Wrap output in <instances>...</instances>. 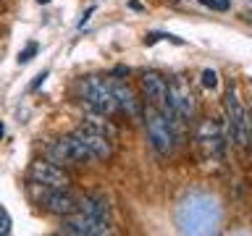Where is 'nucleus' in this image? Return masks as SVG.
Wrapping results in <instances>:
<instances>
[{"mask_svg":"<svg viewBox=\"0 0 252 236\" xmlns=\"http://www.w3.org/2000/svg\"><path fill=\"white\" fill-rule=\"evenodd\" d=\"M181 234H216L220 226V205L213 194L189 192L176 210Z\"/></svg>","mask_w":252,"mask_h":236,"instance_id":"f257e3e1","label":"nucleus"},{"mask_svg":"<svg viewBox=\"0 0 252 236\" xmlns=\"http://www.w3.org/2000/svg\"><path fill=\"white\" fill-rule=\"evenodd\" d=\"M142 121H145L147 139H150V145H153V149L160 157H171L173 149H176L179 134H176V129H173V123L168 121V116H165L160 108L145 105V110H142Z\"/></svg>","mask_w":252,"mask_h":236,"instance_id":"f03ea898","label":"nucleus"},{"mask_svg":"<svg viewBox=\"0 0 252 236\" xmlns=\"http://www.w3.org/2000/svg\"><path fill=\"white\" fill-rule=\"evenodd\" d=\"M76 89H79V97H82V102L87 105V110L108 116V118L118 113V102H116L113 87H110V79L84 76V79H79Z\"/></svg>","mask_w":252,"mask_h":236,"instance_id":"7ed1b4c3","label":"nucleus"},{"mask_svg":"<svg viewBox=\"0 0 252 236\" xmlns=\"http://www.w3.org/2000/svg\"><path fill=\"white\" fill-rule=\"evenodd\" d=\"M27 192H29L34 205H39L45 212L58 215V218L71 215V212H76V207H79V197L71 194L68 189H55V186H42V184L27 181Z\"/></svg>","mask_w":252,"mask_h":236,"instance_id":"20e7f679","label":"nucleus"},{"mask_svg":"<svg viewBox=\"0 0 252 236\" xmlns=\"http://www.w3.org/2000/svg\"><path fill=\"white\" fill-rule=\"evenodd\" d=\"M194 142H197V149L205 160L216 163V160H223L226 155V137L220 131V123L213 121V118H205V121L197 123L194 129Z\"/></svg>","mask_w":252,"mask_h":236,"instance_id":"39448f33","label":"nucleus"},{"mask_svg":"<svg viewBox=\"0 0 252 236\" xmlns=\"http://www.w3.org/2000/svg\"><path fill=\"white\" fill-rule=\"evenodd\" d=\"M74 137L84 145V149L90 152L92 160H108L113 155V145H116V134H110L105 129H97L92 123H79L74 129Z\"/></svg>","mask_w":252,"mask_h":236,"instance_id":"423d86ee","label":"nucleus"},{"mask_svg":"<svg viewBox=\"0 0 252 236\" xmlns=\"http://www.w3.org/2000/svg\"><path fill=\"white\" fill-rule=\"evenodd\" d=\"M165 108H171L184 123H189L194 118V113H197V97H194L192 87H189V82L184 76L168 79V102H165Z\"/></svg>","mask_w":252,"mask_h":236,"instance_id":"0eeeda50","label":"nucleus"},{"mask_svg":"<svg viewBox=\"0 0 252 236\" xmlns=\"http://www.w3.org/2000/svg\"><path fill=\"white\" fill-rule=\"evenodd\" d=\"M47 157L58 165H87V163H92L90 152H87L84 145L74 137V131L50 142V145H47Z\"/></svg>","mask_w":252,"mask_h":236,"instance_id":"6e6552de","label":"nucleus"},{"mask_svg":"<svg viewBox=\"0 0 252 236\" xmlns=\"http://www.w3.org/2000/svg\"><path fill=\"white\" fill-rule=\"evenodd\" d=\"M226 134H228V142L244 147L247 145V113H244L239 97H236V89L228 84L226 89Z\"/></svg>","mask_w":252,"mask_h":236,"instance_id":"1a4fd4ad","label":"nucleus"},{"mask_svg":"<svg viewBox=\"0 0 252 236\" xmlns=\"http://www.w3.org/2000/svg\"><path fill=\"white\" fill-rule=\"evenodd\" d=\"M61 234H68V236H102V234H110V220L92 218V215H87V212L76 210V212H71V215L61 218Z\"/></svg>","mask_w":252,"mask_h":236,"instance_id":"9d476101","label":"nucleus"},{"mask_svg":"<svg viewBox=\"0 0 252 236\" xmlns=\"http://www.w3.org/2000/svg\"><path fill=\"white\" fill-rule=\"evenodd\" d=\"M29 181L32 184H42V186H55V189H68L71 176L63 165L53 163L50 157L45 160H34L29 165Z\"/></svg>","mask_w":252,"mask_h":236,"instance_id":"9b49d317","label":"nucleus"},{"mask_svg":"<svg viewBox=\"0 0 252 236\" xmlns=\"http://www.w3.org/2000/svg\"><path fill=\"white\" fill-rule=\"evenodd\" d=\"M139 89H142V97H145V105H153V108H165L168 102V79H165L160 71H145L139 76Z\"/></svg>","mask_w":252,"mask_h":236,"instance_id":"f8f14e48","label":"nucleus"},{"mask_svg":"<svg viewBox=\"0 0 252 236\" xmlns=\"http://www.w3.org/2000/svg\"><path fill=\"white\" fill-rule=\"evenodd\" d=\"M110 87H113L118 110L137 121V118L142 116V102L137 100V92H134V87H131L129 82H124V79H110Z\"/></svg>","mask_w":252,"mask_h":236,"instance_id":"ddd939ff","label":"nucleus"},{"mask_svg":"<svg viewBox=\"0 0 252 236\" xmlns=\"http://www.w3.org/2000/svg\"><path fill=\"white\" fill-rule=\"evenodd\" d=\"M76 210H82V212H87V215H92V218L110 220V205H108V197H105V194H97V192L84 194L82 200H79V207H76Z\"/></svg>","mask_w":252,"mask_h":236,"instance_id":"4468645a","label":"nucleus"},{"mask_svg":"<svg viewBox=\"0 0 252 236\" xmlns=\"http://www.w3.org/2000/svg\"><path fill=\"white\" fill-rule=\"evenodd\" d=\"M39 53V45L37 42H29L27 47H24V50L19 53V66H24V63H29L32 58H34V55Z\"/></svg>","mask_w":252,"mask_h":236,"instance_id":"2eb2a0df","label":"nucleus"},{"mask_svg":"<svg viewBox=\"0 0 252 236\" xmlns=\"http://www.w3.org/2000/svg\"><path fill=\"white\" fill-rule=\"evenodd\" d=\"M202 87H208V89H216V87H218V74L213 68L202 71Z\"/></svg>","mask_w":252,"mask_h":236,"instance_id":"dca6fc26","label":"nucleus"},{"mask_svg":"<svg viewBox=\"0 0 252 236\" xmlns=\"http://www.w3.org/2000/svg\"><path fill=\"white\" fill-rule=\"evenodd\" d=\"M200 3L210 11H228V0H200Z\"/></svg>","mask_w":252,"mask_h":236,"instance_id":"f3484780","label":"nucleus"},{"mask_svg":"<svg viewBox=\"0 0 252 236\" xmlns=\"http://www.w3.org/2000/svg\"><path fill=\"white\" fill-rule=\"evenodd\" d=\"M0 234H11V215H8L5 207H0Z\"/></svg>","mask_w":252,"mask_h":236,"instance_id":"a211bd4d","label":"nucleus"},{"mask_svg":"<svg viewBox=\"0 0 252 236\" xmlns=\"http://www.w3.org/2000/svg\"><path fill=\"white\" fill-rule=\"evenodd\" d=\"M45 79H47V71H42V74H37V76H34V82L29 84V89H32V92H34V89H39V84H42Z\"/></svg>","mask_w":252,"mask_h":236,"instance_id":"6ab92c4d","label":"nucleus"},{"mask_svg":"<svg viewBox=\"0 0 252 236\" xmlns=\"http://www.w3.org/2000/svg\"><path fill=\"white\" fill-rule=\"evenodd\" d=\"M247 145H252V113H247Z\"/></svg>","mask_w":252,"mask_h":236,"instance_id":"aec40b11","label":"nucleus"},{"mask_svg":"<svg viewBox=\"0 0 252 236\" xmlns=\"http://www.w3.org/2000/svg\"><path fill=\"white\" fill-rule=\"evenodd\" d=\"M3 134H5V126H3V123H0V139H3Z\"/></svg>","mask_w":252,"mask_h":236,"instance_id":"412c9836","label":"nucleus"},{"mask_svg":"<svg viewBox=\"0 0 252 236\" xmlns=\"http://www.w3.org/2000/svg\"><path fill=\"white\" fill-rule=\"evenodd\" d=\"M37 3H42V5H47V3H50V0H37Z\"/></svg>","mask_w":252,"mask_h":236,"instance_id":"4be33fe9","label":"nucleus"}]
</instances>
